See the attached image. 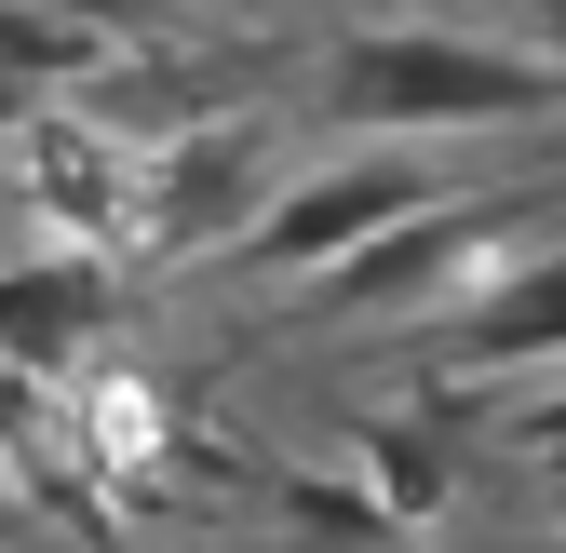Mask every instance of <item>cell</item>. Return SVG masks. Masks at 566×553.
Listing matches in <instances>:
<instances>
[{
    "mask_svg": "<svg viewBox=\"0 0 566 553\" xmlns=\"http://www.w3.org/2000/svg\"><path fill=\"white\" fill-rule=\"evenodd\" d=\"M553 108H566V54L472 41V28H350L324 54V122L350 135H485Z\"/></svg>",
    "mask_w": 566,
    "mask_h": 553,
    "instance_id": "1",
    "label": "cell"
},
{
    "mask_svg": "<svg viewBox=\"0 0 566 553\" xmlns=\"http://www.w3.org/2000/svg\"><path fill=\"white\" fill-rule=\"evenodd\" d=\"M418 202H446L432 163H350V176H297L283 202H256L243 243H230V284H283V270H337L365 257L378 230H405Z\"/></svg>",
    "mask_w": 566,
    "mask_h": 553,
    "instance_id": "2",
    "label": "cell"
},
{
    "mask_svg": "<svg viewBox=\"0 0 566 553\" xmlns=\"http://www.w3.org/2000/svg\"><path fill=\"white\" fill-rule=\"evenodd\" d=\"M256 135L243 122H217V135H176V149L149 163V217H135V230H149V257H230L243 243V217H256Z\"/></svg>",
    "mask_w": 566,
    "mask_h": 553,
    "instance_id": "3",
    "label": "cell"
},
{
    "mask_svg": "<svg viewBox=\"0 0 566 553\" xmlns=\"http://www.w3.org/2000/svg\"><path fill=\"white\" fill-rule=\"evenodd\" d=\"M122 311V270L108 257H41V270H0V352L28 378H54L67 352H95V324Z\"/></svg>",
    "mask_w": 566,
    "mask_h": 553,
    "instance_id": "4",
    "label": "cell"
},
{
    "mask_svg": "<svg viewBox=\"0 0 566 553\" xmlns=\"http://www.w3.org/2000/svg\"><path fill=\"white\" fill-rule=\"evenodd\" d=\"M446 365H459V378H500V365H566V257L500 270V284H485V311H459V324H446Z\"/></svg>",
    "mask_w": 566,
    "mask_h": 553,
    "instance_id": "5",
    "label": "cell"
},
{
    "mask_svg": "<svg viewBox=\"0 0 566 553\" xmlns=\"http://www.w3.org/2000/svg\"><path fill=\"white\" fill-rule=\"evenodd\" d=\"M365 472H378V513H432L459 459H446V432H405V419H378V432H365Z\"/></svg>",
    "mask_w": 566,
    "mask_h": 553,
    "instance_id": "6",
    "label": "cell"
},
{
    "mask_svg": "<svg viewBox=\"0 0 566 553\" xmlns=\"http://www.w3.org/2000/svg\"><path fill=\"white\" fill-rule=\"evenodd\" d=\"M28 14H82V28H122V41H163V28H189V0H28Z\"/></svg>",
    "mask_w": 566,
    "mask_h": 553,
    "instance_id": "7",
    "label": "cell"
},
{
    "mask_svg": "<svg viewBox=\"0 0 566 553\" xmlns=\"http://www.w3.org/2000/svg\"><path fill=\"white\" fill-rule=\"evenodd\" d=\"M526 446H539V459L566 472V392H553V405H526Z\"/></svg>",
    "mask_w": 566,
    "mask_h": 553,
    "instance_id": "8",
    "label": "cell"
},
{
    "mask_svg": "<svg viewBox=\"0 0 566 553\" xmlns=\"http://www.w3.org/2000/svg\"><path fill=\"white\" fill-rule=\"evenodd\" d=\"M539 553H566V540H539Z\"/></svg>",
    "mask_w": 566,
    "mask_h": 553,
    "instance_id": "9",
    "label": "cell"
}]
</instances>
